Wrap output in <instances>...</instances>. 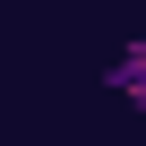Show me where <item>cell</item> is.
Here are the masks:
<instances>
[{
    "label": "cell",
    "instance_id": "cell-1",
    "mask_svg": "<svg viewBox=\"0 0 146 146\" xmlns=\"http://www.w3.org/2000/svg\"><path fill=\"white\" fill-rule=\"evenodd\" d=\"M103 86H112L120 103H137V112H146V35L112 52V69H103Z\"/></svg>",
    "mask_w": 146,
    "mask_h": 146
}]
</instances>
